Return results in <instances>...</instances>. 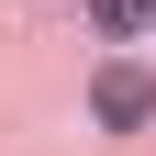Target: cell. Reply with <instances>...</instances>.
Masks as SVG:
<instances>
[{
	"label": "cell",
	"mask_w": 156,
	"mask_h": 156,
	"mask_svg": "<svg viewBox=\"0 0 156 156\" xmlns=\"http://www.w3.org/2000/svg\"><path fill=\"white\" fill-rule=\"evenodd\" d=\"M89 112H101V134H145L156 123V78L134 67V56H101V67H89Z\"/></svg>",
	"instance_id": "1"
},
{
	"label": "cell",
	"mask_w": 156,
	"mask_h": 156,
	"mask_svg": "<svg viewBox=\"0 0 156 156\" xmlns=\"http://www.w3.org/2000/svg\"><path fill=\"white\" fill-rule=\"evenodd\" d=\"M89 34L101 45H134V34H156V0H89Z\"/></svg>",
	"instance_id": "2"
}]
</instances>
